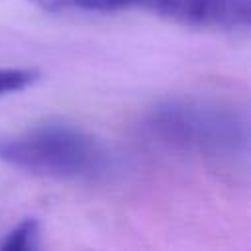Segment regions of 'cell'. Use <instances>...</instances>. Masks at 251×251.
<instances>
[{
  "label": "cell",
  "instance_id": "2",
  "mask_svg": "<svg viewBox=\"0 0 251 251\" xmlns=\"http://www.w3.org/2000/svg\"><path fill=\"white\" fill-rule=\"evenodd\" d=\"M147 135L159 145L202 159H237L247 153V120L218 102L180 98L155 106L145 120Z\"/></svg>",
  "mask_w": 251,
  "mask_h": 251
},
{
  "label": "cell",
  "instance_id": "5",
  "mask_svg": "<svg viewBox=\"0 0 251 251\" xmlns=\"http://www.w3.org/2000/svg\"><path fill=\"white\" fill-rule=\"evenodd\" d=\"M39 80V71L29 67H0V96L22 92Z\"/></svg>",
  "mask_w": 251,
  "mask_h": 251
},
{
  "label": "cell",
  "instance_id": "1",
  "mask_svg": "<svg viewBox=\"0 0 251 251\" xmlns=\"http://www.w3.org/2000/svg\"><path fill=\"white\" fill-rule=\"evenodd\" d=\"M0 161L33 176L96 184L120 171V155L94 133L67 122H43L0 135Z\"/></svg>",
  "mask_w": 251,
  "mask_h": 251
},
{
  "label": "cell",
  "instance_id": "3",
  "mask_svg": "<svg viewBox=\"0 0 251 251\" xmlns=\"http://www.w3.org/2000/svg\"><path fill=\"white\" fill-rule=\"evenodd\" d=\"M51 14L147 12L184 25L212 31H245L251 0H31Z\"/></svg>",
  "mask_w": 251,
  "mask_h": 251
},
{
  "label": "cell",
  "instance_id": "4",
  "mask_svg": "<svg viewBox=\"0 0 251 251\" xmlns=\"http://www.w3.org/2000/svg\"><path fill=\"white\" fill-rule=\"evenodd\" d=\"M2 249L8 251H27L39 247V224L33 218H25L20 222L0 243Z\"/></svg>",
  "mask_w": 251,
  "mask_h": 251
}]
</instances>
